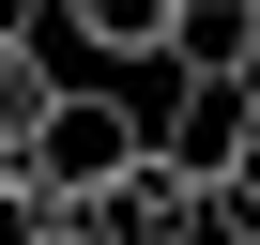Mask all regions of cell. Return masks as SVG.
<instances>
[{"instance_id":"obj_5","label":"cell","mask_w":260,"mask_h":245,"mask_svg":"<svg viewBox=\"0 0 260 245\" xmlns=\"http://www.w3.org/2000/svg\"><path fill=\"white\" fill-rule=\"evenodd\" d=\"M46 107H61V62H46V46H0V169L46 138Z\"/></svg>"},{"instance_id":"obj_9","label":"cell","mask_w":260,"mask_h":245,"mask_svg":"<svg viewBox=\"0 0 260 245\" xmlns=\"http://www.w3.org/2000/svg\"><path fill=\"white\" fill-rule=\"evenodd\" d=\"M230 92H245V107H260V46H245V77H230Z\"/></svg>"},{"instance_id":"obj_2","label":"cell","mask_w":260,"mask_h":245,"mask_svg":"<svg viewBox=\"0 0 260 245\" xmlns=\"http://www.w3.org/2000/svg\"><path fill=\"white\" fill-rule=\"evenodd\" d=\"M245 138H260V107H245L230 77H184V92L153 107V169H184V184H214V169H230Z\"/></svg>"},{"instance_id":"obj_4","label":"cell","mask_w":260,"mask_h":245,"mask_svg":"<svg viewBox=\"0 0 260 245\" xmlns=\"http://www.w3.org/2000/svg\"><path fill=\"white\" fill-rule=\"evenodd\" d=\"M169 16H184V0H61V31L92 62H169Z\"/></svg>"},{"instance_id":"obj_8","label":"cell","mask_w":260,"mask_h":245,"mask_svg":"<svg viewBox=\"0 0 260 245\" xmlns=\"http://www.w3.org/2000/svg\"><path fill=\"white\" fill-rule=\"evenodd\" d=\"M16 245H77V215H31V230H16Z\"/></svg>"},{"instance_id":"obj_1","label":"cell","mask_w":260,"mask_h":245,"mask_svg":"<svg viewBox=\"0 0 260 245\" xmlns=\"http://www.w3.org/2000/svg\"><path fill=\"white\" fill-rule=\"evenodd\" d=\"M61 215H77V245H199V230H214V215H199V184H184V169H153V154L122 169V184H92V199H61Z\"/></svg>"},{"instance_id":"obj_6","label":"cell","mask_w":260,"mask_h":245,"mask_svg":"<svg viewBox=\"0 0 260 245\" xmlns=\"http://www.w3.org/2000/svg\"><path fill=\"white\" fill-rule=\"evenodd\" d=\"M199 215H214V245H260V138H245V154L199 184Z\"/></svg>"},{"instance_id":"obj_3","label":"cell","mask_w":260,"mask_h":245,"mask_svg":"<svg viewBox=\"0 0 260 245\" xmlns=\"http://www.w3.org/2000/svg\"><path fill=\"white\" fill-rule=\"evenodd\" d=\"M245 46H260V0H184L169 16V77H245Z\"/></svg>"},{"instance_id":"obj_7","label":"cell","mask_w":260,"mask_h":245,"mask_svg":"<svg viewBox=\"0 0 260 245\" xmlns=\"http://www.w3.org/2000/svg\"><path fill=\"white\" fill-rule=\"evenodd\" d=\"M0 46H46V0H0Z\"/></svg>"},{"instance_id":"obj_10","label":"cell","mask_w":260,"mask_h":245,"mask_svg":"<svg viewBox=\"0 0 260 245\" xmlns=\"http://www.w3.org/2000/svg\"><path fill=\"white\" fill-rule=\"evenodd\" d=\"M0 245H16V199H0Z\"/></svg>"}]
</instances>
